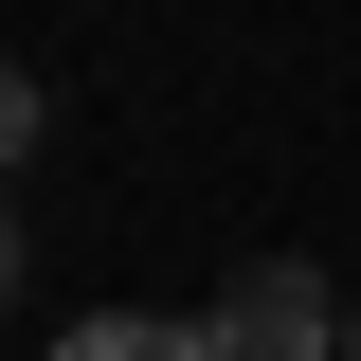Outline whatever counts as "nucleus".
<instances>
[{
	"label": "nucleus",
	"instance_id": "3",
	"mask_svg": "<svg viewBox=\"0 0 361 361\" xmlns=\"http://www.w3.org/2000/svg\"><path fill=\"white\" fill-rule=\"evenodd\" d=\"M37 127H54V90H37V73H18V54H0V180L37 163Z\"/></svg>",
	"mask_w": 361,
	"mask_h": 361
},
{
	"label": "nucleus",
	"instance_id": "4",
	"mask_svg": "<svg viewBox=\"0 0 361 361\" xmlns=\"http://www.w3.org/2000/svg\"><path fill=\"white\" fill-rule=\"evenodd\" d=\"M0 289H18V217H0Z\"/></svg>",
	"mask_w": 361,
	"mask_h": 361
},
{
	"label": "nucleus",
	"instance_id": "5",
	"mask_svg": "<svg viewBox=\"0 0 361 361\" xmlns=\"http://www.w3.org/2000/svg\"><path fill=\"white\" fill-rule=\"evenodd\" d=\"M343 361H361V325H343Z\"/></svg>",
	"mask_w": 361,
	"mask_h": 361
},
{
	"label": "nucleus",
	"instance_id": "2",
	"mask_svg": "<svg viewBox=\"0 0 361 361\" xmlns=\"http://www.w3.org/2000/svg\"><path fill=\"white\" fill-rule=\"evenodd\" d=\"M54 361H217V307L180 325V307H90V325H54Z\"/></svg>",
	"mask_w": 361,
	"mask_h": 361
},
{
	"label": "nucleus",
	"instance_id": "1",
	"mask_svg": "<svg viewBox=\"0 0 361 361\" xmlns=\"http://www.w3.org/2000/svg\"><path fill=\"white\" fill-rule=\"evenodd\" d=\"M343 289H325V271L307 253H253V271H235V289H217V361H343Z\"/></svg>",
	"mask_w": 361,
	"mask_h": 361
}]
</instances>
